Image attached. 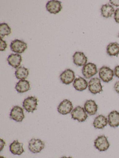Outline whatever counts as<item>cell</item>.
<instances>
[{"label":"cell","instance_id":"f546056e","mask_svg":"<svg viewBox=\"0 0 119 158\" xmlns=\"http://www.w3.org/2000/svg\"><path fill=\"white\" fill-rule=\"evenodd\" d=\"M5 142L4 140H3L2 139H1V140H0V148H1L0 151H1L2 150L4 147L5 145Z\"/></svg>","mask_w":119,"mask_h":158},{"label":"cell","instance_id":"5bb4252c","mask_svg":"<svg viewBox=\"0 0 119 158\" xmlns=\"http://www.w3.org/2000/svg\"><path fill=\"white\" fill-rule=\"evenodd\" d=\"M9 149L11 153L14 155H20L24 152L23 144L18 140H15L10 144Z\"/></svg>","mask_w":119,"mask_h":158},{"label":"cell","instance_id":"7402d4cb","mask_svg":"<svg viewBox=\"0 0 119 158\" xmlns=\"http://www.w3.org/2000/svg\"><path fill=\"white\" fill-rule=\"evenodd\" d=\"M29 75V70L23 66H20L17 68L15 72L16 77L20 80H25Z\"/></svg>","mask_w":119,"mask_h":158},{"label":"cell","instance_id":"484cf974","mask_svg":"<svg viewBox=\"0 0 119 158\" xmlns=\"http://www.w3.org/2000/svg\"><path fill=\"white\" fill-rule=\"evenodd\" d=\"M114 20L116 23H119V9H117L114 13Z\"/></svg>","mask_w":119,"mask_h":158},{"label":"cell","instance_id":"4dcf8cb0","mask_svg":"<svg viewBox=\"0 0 119 158\" xmlns=\"http://www.w3.org/2000/svg\"><path fill=\"white\" fill-rule=\"evenodd\" d=\"M60 158H73L71 157H66V156H63V157H61Z\"/></svg>","mask_w":119,"mask_h":158},{"label":"cell","instance_id":"277c9868","mask_svg":"<svg viewBox=\"0 0 119 158\" xmlns=\"http://www.w3.org/2000/svg\"><path fill=\"white\" fill-rule=\"evenodd\" d=\"M45 148V143L39 139L33 138L29 141V149L33 153L41 152Z\"/></svg>","mask_w":119,"mask_h":158},{"label":"cell","instance_id":"603a6c76","mask_svg":"<svg viewBox=\"0 0 119 158\" xmlns=\"http://www.w3.org/2000/svg\"><path fill=\"white\" fill-rule=\"evenodd\" d=\"M107 52L109 56H118L119 54V44L114 42L111 43L107 46Z\"/></svg>","mask_w":119,"mask_h":158},{"label":"cell","instance_id":"8fae6325","mask_svg":"<svg viewBox=\"0 0 119 158\" xmlns=\"http://www.w3.org/2000/svg\"><path fill=\"white\" fill-rule=\"evenodd\" d=\"M75 73L73 70L66 69L60 75V78L61 82L65 85H69L75 80Z\"/></svg>","mask_w":119,"mask_h":158},{"label":"cell","instance_id":"6da1fadb","mask_svg":"<svg viewBox=\"0 0 119 158\" xmlns=\"http://www.w3.org/2000/svg\"><path fill=\"white\" fill-rule=\"evenodd\" d=\"M71 116L73 120L79 122H84L88 117L87 113L84 108L80 106H77L71 112Z\"/></svg>","mask_w":119,"mask_h":158},{"label":"cell","instance_id":"5b68a950","mask_svg":"<svg viewBox=\"0 0 119 158\" xmlns=\"http://www.w3.org/2000/svg\"><path fill=\"white\" fill-rule=\"evenodd\" d=\"M38 105V99L35 97H29L23 102V108L29 113L33 112L36 110Z\"/></svg>","mask_w":119,"mask_h":158},{"label":"cell","instance_id":"ffe728a7","mask_svg":"<svg viewBox=\"0 0 119 158\" xmlns=\"http://www.w3.org/2000/svg\"><path fill=\"white\" fill-rule=\"evenodd\" d=\"M15 89L18 93H24L29 90L30 85L28 80H20L17 83Z\"/></svg>","mask_w":119,"mask_h":158},{"label":"cell","instance_id":"d4e9b609","mask_svg":"<svg viewBox=\"0 0 119 158\" xmlns=\"http://www.w3.org/2000/svg\"><path fill=\"white\" fill-rule=\"evenodd\" d=\"M0 50L1 51H4L7 48L6 42L3 40L2 39H0Z\"/></svg>","mask_w":119,"mask_h":158},{"label":"cell","instance_id":"ac0fdd59","mask_svg":"<svg viewBox=\"0 0 119 158\" xmlns=\"http://www.w3.org/2000/svg\"><path fill=\"white\" fill-rule=\"evenodd\" d=\"M7 60L9 65L14 68H18L22 61V58L20 54H11L8 56Z\"/></svg>","mask_w":119,"mask_h":158},{"label":"cell","instance_id":"3957f363","mask_svg":"<svg viewBox=\"0 0 119 158\" xmlns=\"http://www.w3.org/2000/svg\"><path fill=\"white\" fill-rule=\"evenodd\" d=\"M95 148L99 151L104 152L107 151L110 147L109 142L108 141L107 137L104 135L99 136L94 141Z\"/></svg>","mask_w":119,"mask_h":158},{"label":"cell","instance_id":"52a82bcc","mask_svg":"<svg viewBox=\"0 0 119 158\" xmlns=\"http://www.w3.org/2000/svg\"><path fill=\"white\" fill-rule=\"evenodd\" d=\"M98 73L96 65L92 63H88L83 66L82 69L83 75L86 79L91 78Z\"/></svg>","mask_w":119,"mask_h":158},{"label":"cell","instance_id":"cb8c5ba5","mask_svg":"<svg viewBox=\"0 0 119 158\" xmlns=\"http://www.w3.org/2000/svg\"><path fill=\"white\" fill-rule=\"evenodd\" d=\"M11 29L9 26L5 23L0 25V37L2 39L5 36H8L11 34Z\"/></svg>","mask_w":119,"mask_h":158},{"label":"cell","instance_id":"1f68e13d","mask_svg":"<svg viewBox=\"0 0 119 158\" xmlns=\"http://www.w3.org/2000/svg\"><path fill=\"white\" fill-rule=\"evenodd\" d=\"M0 158H5L4 157H3V156H1V157H0Z\"/></svg>","mask_w":119,"mask_h":158},{"label":"cell","instance_id":"2e32d148","mask_svg":"<svg viewBox=\"0 0 119 158\" xmlns=\"http://www.w3.org/2000/svg\"><path fill=\"white\" fill-rule=\"evenodd\" d=\"M108 124L112 127L119 126V112L116 110L111 112L108 115Z\"/></svg>","mask_w":119,"mask_h":158},{"label":"cell","instance_id":"ba28073f","mask_svg":"<svg viewBox=\"0 0 119 158\" xmlns=\"http://www.w3.org/2000/svg\"><path fill=\"white\" fill-rule=\"evenodd\" d=\"M73 110V105L68 99H64L60 103L57 107L58 112L60 114L66 115L70 113Z\"/></svg>","mask_w":119,"mask_h":158},{"label":"cell","instance_id":"44dd1931","mask_svg":"<svg viewBox=\"0 0 119 158\" xmlns=\"http://www.w3.org/2000/svg\"><path fill=\"white\" fill-rule=\"evenodd\" d=\"M101 15L105 18H108L112 17L114 14L115 10L112 5L108 4L102 5L101 8Z\"/></svg>","mask_w":119,"mask_h":158},{"label":"cell","instance_id":"83f0119b","mask_svg":"<svg viewBox=\"0 0 119 158\" xmlns=\"http://www.w3.org/2000/svg\"><path fill=\"white\" fill-rule=\"evenodd\" d=\"M114 75L119 78V65H117L115 67L114 69Z\"/></svg>","mask_w":119,"mask_h":158},{"label":"cell","instance_id":"30bf717a","mask_svg":"<svg viewBox=\"0 0 119 158\" xmlns=\"http://www.w3.org/2000/svg\"><path fill=\"white\" fill-rule=\"evenodd\" d=\"M10 48L13 52H15L17 54H20L24 52L27 49V44L22 40H15L11 42Z\"/></svg>","mask_w":119,"mask_h":158},{"label":"cell","instance_id":"d6a6232c","mask_svg":"<svg viewBox=\"0 0 119 158\" xmlns=\"http://www.w3.org/2000/svg\"></svg>","mask_w":119,"mask_h":158},{"label":"cell","instance_id":"e0dca14e","mask_svg":"<svg viewBox=\"0 0 119 158\" xmlns=\"http://www.w3.org/2000/svg\"><path fill=\"white\" fill-rule=\"evenodd\" d=\"M108 124V119L102 114L98 115L93 122V126L96 129H103Z\"/></svg>","mask_w":119,"mask_h":158},{"label":"cell","instance_id":"4fadbf2b","mask_svg":"<svg viewBox=\"0 0 119 158\" xmlns=\"http://www.w3.org/2000/svg\"><path fill=\"white\" fill-rule=\"evenodd\" d=\"M73 63L77 66H84L87 61V57L84 53L81 52H76L73 56Z\"/></svg>","mask_w":119,"mask_h":158},{"label":"cell","instance_id":"7c38bea8","mask_svg":"<svg viewBox=\"0 0 119 158\" xmlns=\"http://www.w3.org/2000/svg\"><path fill=\"white\" fill-rule=\"evenodd\" d=\"M61 4V2L59 1L52 0L47 2L46 7L47 11L50 13L57 14L62 10V7Z\"/></svg>","mask_w":119,"mask_h":158},{"label":"cell","instance_id":"4316f807","mask_svg":"<svg viewBox=\"0 0 119 158\" xmlns=\"http://www.w3.org/2000/svg\"><path fill=\"white\" fill-rule=\"evenodd\" d=\"M110 3L115 7H119V0H110Z\"/></svg>","mask_w":119,"mask_h":158},{"label":"cell","instance_id":"9c48e42d","mask_svg":"<svg viewBox=\"0 0 119 158\" xmlns=\"http://www.w3.org/2000/svg\"><path fill=\"white\" fill-rule=\"evenodd\" d=\"M10 118L16 122H21L25 118L24 110L19 106L13 107L10 111Z\"/></svg>","mask_w":119,"mask_h":158},{"label":"cell","instance_id":"f1b7e54d","mask_svg":"<svg viewBox=\"0 0 119 158\" xmlns=\"http://www.w3.org/2000/svg\"><path fill=\"white\" fill-rule=\"evenodd\" d=\"M114 89L115 91L119 94V81H117L114 84Z\"/></svg>","mask_w":119,"mask_h":158},{"label":"cell","instance_id":"7a4b0ae2","mask_svg":"<svg viewBox=\"0 0 119 158\" xmlns=\"http://www.w3.org/2000/svg\"><path fill=\"white\" fill-rule=\"evenodd\" d=\"M99 78L103 82L108 83L111 81L114 76V72L109 67L106 66H102L99 70Z\"/></svg>","mask_w":119,"mask_h":158},{"label":"cell","instance_id":"d6986e66","mask_svg":"<svg viewBox=\"0 0 119 158\" xmlns=\"http://www.w3.org/2000/svg\"><path fill=\"white\" fill-rule=\"evenodd\" d=\"M88 85V84L86 80L81 77H77L73 81V87L78 91H82L85 90Z\"/></svg>","mask_w":119,"mask_h":158},{"label":"cell","instance_id":"8992f818","mask_svg":"<svg viewBox=\"0 0 119 158\" xmlns=\"http://www.w3.org/2000/svg\"><path fill=\"white\" fill-rule=\"evenodd\" d=\"M88 89L91 93L97 94L102 91V86L100 79L98 77L91 78L88 82Z\"/></svg>","mask_w":119,"mask_h":158},{"label":"cell","instance_id":"9a60e30c","mask_svg":"<svg viewBox=\"0 0 119 158\" xmlns=\"http://www.w3.org/2000/svg\"><path fill=\"white\" fill-rule=\"evenodd\" d=\"M84 108L86 113L89 115H93L96 114L98 110V105L93 100H88L86 102Z\"/></svg>","mask_w":119,"mask_h":158}]
</instances>
